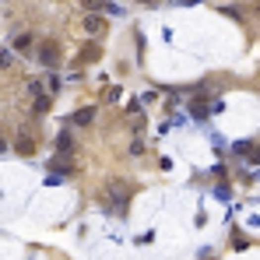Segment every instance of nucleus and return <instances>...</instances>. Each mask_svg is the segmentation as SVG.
<instances>
[{
    "instance_id": "dca6fc26",
    "label": "nucleus",
    "mask_w": 260,
    "mask_h": 260,
    "mask_svg": "<svg viewBox=\"0 0 260 260\" xmlns=\"http://www.w3.org/2000/svg\"><path fill=\"white\" fill-rule=\"evenodd\" d=\"M141 109H144V102H141V99H134V102L127 105V113H141Z\"/></svg>"
},
{
    "instance_id": "f8f14e48",
    "label": "nucleus",
    "mask_w": 260,
    "mask_h": 260,
    "mask_svg": "<svg viewBox=\"0 0 260 260\" xmlns=\"http://www.w3.org/2000/svg\"><path fill=\"white\" fill-rule=\"evenodd\" d=\"M11 63H14V56L7 50H0V67H11Z\"/></svg>"
},
{
    "instance_id": "423d86ee",
    "label": "nucleus",
    "mask_w": 260,
    "mask_h": 260,
    "mask_svg": "<svg viewBox=\"0 0 260 260\" xmlns=\"http://www.w3.org/2000/svg\"><path fill=\"white\" fill-rule=\"evenodd\" d=\"M85 32H88V35H102V32H105V21L95 18V14H88V18H85Z\"/></svg>"
},
{
    "instance_id": "f03ea898",
    "label": "nucleus",
    "mask_w": 260,
    "mask_h": 260,
    "mask_svg": "<svg viewBox=\"0 0 260 260\" xmlns=\"http://www.w3.org/2000/svg\"><path fill=\"white\" fill-rule=\"evenodd\" d=\"M56 152H60L63 158L74 155V137H70V130H60V134H56Z\"/></svg>"
},
{
    "instance_id": "0eeeda50",
    "label": "nucleus",
    "mask_w": 260,
    "mask_h": 260,
    "mask_svg": "<svg viewBox=\"0 0 260 260\" xmlns=\"http://www.w3.org/2000/svg\"><path fill=\"white\" fill-rule=\"evenodd\" d=\"M190 113H194V116H197V120H204V116H208V113H211V109H208V99H201V95H197V99H194V102H190Z\"/></svg>"
},
{
    "instance_id": "1a4fd4ad",
    "label": "nucleus",
    "mask_w": 260,
    "mask_h": 260,
    "mask_svg": "<svg viewBox=\"0 0 260 260\" xmlns=\"http://www.w3.org/2000/svg\"><path fill=\"white\" fill-rule=\"evenodd\" d=\"M50 102H53V99L39 92V95H35V105H32V109H35V113H50Z\"/></svg>"
},
{
    "instance_id": "20e7f679",
    "label": "nucleus",
    "mask_w": 260,
    "mask_h": 260,
    "mask_svg": "<svg viewBox=\"0 0 260 260\" xmlns=\"http://www.w3.org/2000/svg\"><path fill=\"white\" fill-rule=\"evenodd\" d=\"M232 155H246V162H257L253 141H236V144H232Z\"/></svg>"
},
{
    "instance_id": "f257e3e1",
    "label": "nucleus",
    "mask_w": 260,
    "mask_h": 260,
    "mask_svg": "<svg viewBox=\"0 0 260 260\" xmlns=\"http://www.w3.org/2000/svg\"><path fill=\"white\" fill-rule=\"evenodd\" d=\"M35 60H39L43 67H56V60H60V46H56V43H43L39 50H35Z\"/></svg>"
},
{
    "instance_id": "4468645a",
    "label": "nucleus",
    "mask_w": 260,
    "mask_h": 260,
    "mask_svg": "<svg viewBox=\"0 0 260 260\" xmlns=\"http://www.w3.org/2000/svg\"><path fill=\"white\" fill-rule=\"evenodd\" d=\"M214 197H218V201H229V190H225V183H221V187H214Z\"/></svg>"
},
{
    "instance_id": "a211bd4d",
    "label": "nucleus",
    "mask_w": 260,
    "mask_h": 260,
    "mask_svg": "<svg viewBox=\"0 0 260 260\" xmlns=\"http://www.w3.org/2000/svg\"><path fill=\"white\" fill-rule=\"evenodd\" d=\"M102 4H105V0H85V7H88V11H99Z\"/></svg>"
},
{
    "instance_id": "ddd939ff",
    "label": "nucleus",
    "mask_w": 260,
    "mask_h": 260,
    "mask_svg": "<svg viewBox=\"0 0 260 260\" xmlns=\"http://www.w3.org/2000/svg\"><path fill=\"white\" fill-rule=\"evenodd\" d=\"M152 239H155V232H141V236H137V246H148Z\"/></svg>"
},
{
    "instance_id": "9b49d317",
    "label": "nucleus",
    "mask_w": 260,
    "mask_h": 260,
    "mask_svg": "<svg viewBox=\"0 0 260 260\" xmlns=\"http://www.w3.org/2000/svg\"><path fill=\"white\" fill-rule=\"evenodd\" d=\"M46 85H50V92H60L63 81H60V74H50V81H46Z\"/></svg>"
},
{
    "instance_id": "2eb2a0df",
    "label": "nucleus",
    "mask_w": 260,
    "mask_h": 260,
    "mask_svg": "<svg viewBox=\"0 0 260 260\" xmlns=\"http://www.w3.org/2000/svg\"><path fill=\"white\" fill-rule=\"evenodd\" d=\"M120 95H123V92H120V85H116V88H109V92H105V99H109V102H116Z\"/></svg>"
},
{
    "instance_id": "f3484780",
    "label": "nucleus",
    "mask_w": 260,
    "mask_h": 260,
    "mask_svg": "<svg viewBox=\"0 0 260 260\" xmlns=\"http://www.w3.org/2000/svg\"><path fill=\"white\" fill-rule=\"evenodd\" d=\"M130 155H134V158H137V155H144V144H141V141H134V144H130Z\"/></svg>"
},
{
    "instance_id": "aec40b11",
    "label": "nucleus",
    "mask_w": 260,
    "mask_h": 260,
    "mask_svg": "<svg viewBox=\"0 0 260 260\" xmlns=\"http://www.w3.org/2000/svg\"><path fill=\"white\" fill-rule=\"evenodd\" d=\"M169 4H194V0H169Z\"/></svg>"
},
{
    "instance_id": "412c9836",
    "label": "nucleus",
    "mask_w": 260,
    "mask_h": 260,
    "mask_svg": "<svg viewBox=\"0 0 260 260\" xmlns=\"http://www.w3.org/2000/svg\"><path fill=\"white\" fill-rule=\"evenodd\" d=\"M137 4H148V7H155V0H137Z\"/></svg>"
},
{
    "instance_id": "6ab92c4d",
    "label": "nucleus",
    "mask_w": 260,
    "mask_h": 260,
    "mask_svg": "<svg viewBox=\"0 0 260 260\" xmlns=\"http://www.w3.org/2000/svg\"><path fill=\"white\" fill-rule=\"evenodd\" d=\"M7 148H11V144H7V137H0V155H7Z\"/></svg>"
},
{
    "instance_id": "7ed1b4c3",
    "label": "nucleus",
    "mask_w": 260,
    "mask_h": 260,
    "mask_svg": "<svg viewBox=\"0 0 260 260\" xmlns=\"http://www.w3.org/2000/svg\"><path fill=\"white\" fill-rule=\"evenodd\" d=\"M92 120H95V109H92V105L78 109V113H70V123H74V127H88Z\"/></svg>"
},
{
    "instance_id": "9d476101",
    "label": "nucleus",
    "mask_w": 260,
    "mask_h": 260,
    "mask_svg": "<svg viewBox=\"0 0 260 260\" xmlns=\"http://www.w3.org/2000/svg\"><path fill=\"white\" fill-rule=\"evenodd\" d=\"M102 11H105L109 18H123V14H127V11H123L120 4H109V0H105V4H102Z\"/></svg>"
},
{
    "instance_id": "6e6552de",
    "label": "nucleus",
    "mask_w": 260,
    "mask_h": 260,
    "mask_svg": "<svg viewBox=\"0 0 260 260\" xmlns=\"http://www.w3.org/2000/svg\"><path fill=\"white\" fill-rule=\"evenodd\" d=\"M18 152H21V155H32V152H35V141H32L25 130L18 134Z\"/></svg>"
},
{
    "instance_id": "39448f33",
    "label": "nucleus",
    "mask_w": 260,
    "mask_h": 260,
    "mask_svg": "<svg viewBox=\"0 0 260 260\" xmlns=\"http://www.w3.org/2000/svg\"><path fill=\"white\" fill-rule=\"evenodd\" d=\"M14 50L28 56V53L35 50V35H28V32H25V35H18V39H14Z\"/></svg>"
}]
</instances>
